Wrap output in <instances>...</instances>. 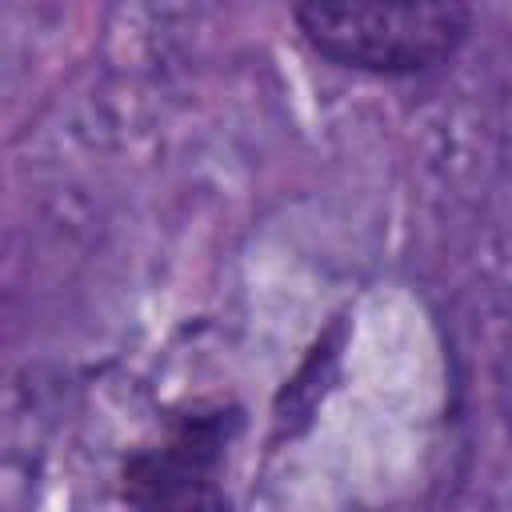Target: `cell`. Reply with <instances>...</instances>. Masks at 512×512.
I'll list each match as a JSON object with an SVG mask.
<instances>
[{
    "mask_svg": "<svg viewBox=\"0 0 512 512\" xmlns=\"http://www.w3.org/2000/svg\"><path fill=\"white\" fill-rule=\"evenodd\" d=\"M308 48L372 76H420L448 64L468 40V0H296Z\"/></svg>",
    "mask_w": 512,
    "mask_h": 512,
    "instance_id": "1",
    "label": "cell"
},
{
    "mask_svg": "<svg viewBox=\"0 0 512 512\" xmlns=\"http://www.w3.org/2000/svg\"><path fill=\"white\" fill-rule=\"evenodd\" d=\"M232 408H204L168 428L160 444L140 448L124 464V500L144 508H188V504H216L212 476L236 436Z\"/></svg>",
    "mask_w": 512,
    "mask_h": 512,
    "instance_id": "2",
    "label": "cell"
}]
</instances>
